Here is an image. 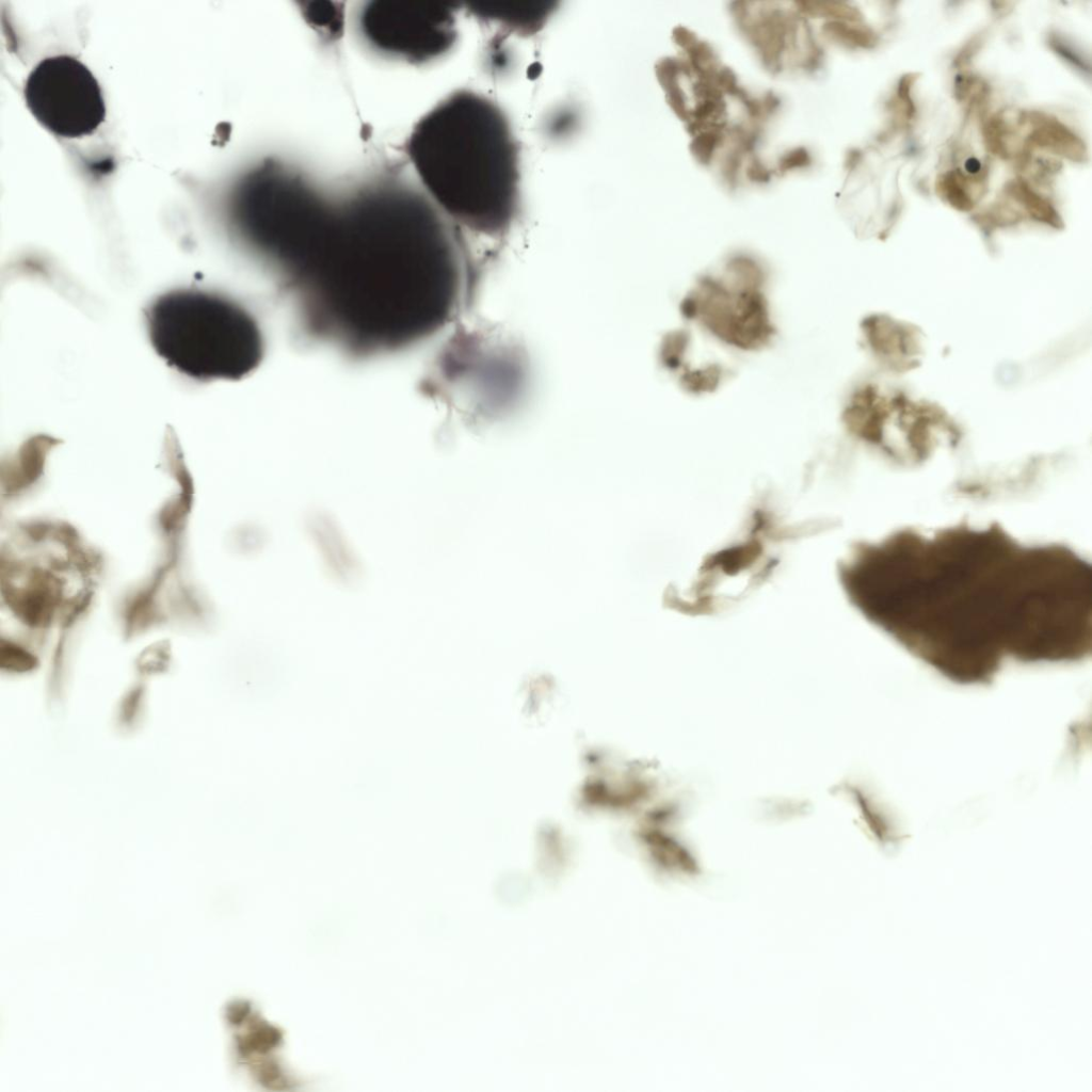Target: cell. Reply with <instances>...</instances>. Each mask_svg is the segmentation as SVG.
Masks as SVG:
<instances>
[{
    "label": "cell",
    "mask_w": 1092,
    "mask_h": 1092,
    "mask_svg": "<svg viewBox=\"0 0 1092 1092\" xmlns=\"http://www.w3.org/2000/svg\"><path fill=\"white\" fill-rule=\"evenodd\" d=\"M476 272L464 230L424 192L384 187L334 208L290 286L321 336L372 355L417 344L453 322Z\"/></svg>",
    "instance_id": "6da1fadb"
},
{
    "label": "cell",
    "mask_w": 1092,
    "mask_h": 1092,
    "mask_svg": "<svg viewBox=\"0 0 1092 1092\" xmlns=\"http://www.w3.org/2000/svg\"><path fill=\"white\" fill-rule=\"evenodd\" d=\"M406 152L423 192L464 231L509 234L520 211V147L495 100L450 93L415 124Z\"/></svg>",
    "instance_id": "7a4b0ae2"
},
{
    "label": "cell",
    "mask_w": 1092,
    "mask_h": 1092,
    "mask_svg": "<svg viewBox=\"0 0 1092 1092\" xmlns=\"http://www.w3.org/2000/svg\"><path fill=\"white\" fill-rule=\"evenodd\" d=\"M144 317L158 356L195 381H239L263 359L257 320L226 295L196 288L170 290L146 306Z\"/></svg>",
    "instance_id": "3957f363"
},
{
    "label": "cell",
    "mask_w": 1092,
    "mask_h": 1092,
    "mask_svg": "<svg viewBox=\"0 0 1092 1092\" xmlns=\"http://www.w3.org/2000/svg\"><path fill=\"white\" fill-rule=\"evenodd\" d=\"M331 208L301 179L269 167L239 187L232 216L245 242L286 279L307 257Z\"/></svg>",
    "instance_id": "277c9868"
},
{
    "label": "cell",
    "mask_w": 1092,
    "mask_h": 1092,
    "mask_svg": "<svg viewBox=\"0 0 1092 1092\" xmlns=\"http://www.w3.org/2000/svg\"><path fill=\"white\" fill-rule=\"evenodd\" d=\"M767 274L753 258L735 256L697 277L680 312L723 344L742 351L769 346L776 334L765 286Z\"/></svg>",
    "instance_id": "5b68a950"
},
{
    "label": "cell",
    "mask_w": 1092,
    "mask_h": 1092,
    "mask_svg": "<svg viewBox=\"0 0 1092 1092\" xmlns=\"http://www.w3.org/2000/svg\"><path fill=\"white\" fill-rule=\"evenodd\" d=\"M459 5L446 1L373 0L358 14V30L371 49L412 64L448 53L459 31Z\"/></svg>",
    "instance_id": "8992f818"
},
{
    "label": "cell",
    "mask_w": 1092,
    "mask_h": 1092,
    "mask_svg": "<svg viewBox=\"0 0 1092 1092\" xmlns=\"http://www.w3.org/2000/svg\"><path fill=\"white\" fill-rule=\"evenodd\" d=\"M25 100L36 121L53 134H92L106 118L102 91L78 59L62 54L42 60L29 74Z\"/></svg>",
    "instance_id": "52a82bcc"
},
{
    "label": "cell",
    "mask_w": 1092,
    "mask_h": 1092,
    "mask_svg": "<svg viewBox=\"0 0 1092 1092\" xmlns=\"http://www.w3.org/2000/svg\"><path fill=\"white\" fill-rule=\"evenodd\" d=\"M468 10L480 20L502 30L529 36L539 32L555 12L557 3L539 0H475Z\"/></svg>",
    "instance_id": "ba28073f"
},
{
    "label": "cell",
    "mask_w": 1092,
    "mask_h": 1092,
    "mask_svg": "<svg viewBox=\"0 0 1092 1092\" xmlns=\"http://www.w3.org/2000/svg\"><path fill=\"white\" fill-rule=\"evenodd\" d=\"M867 346L871 351L896 369H910L917 363L919 353L918 331L912 326L881 316H872L862 323Z\"/></svg>",
    "instance_id": "9c48e42d"
},
{
    "label": "cell",
    "mask_w": 1092,
    "mask_h": 1092,
    "mask_svg": "<svg viewBox=\"0 0 1092 1092\" xmlns=\"http://www.w3.org/2000/svg\"><path fill=\"white\" fill-rule=\"evenodd\" d=\"M305 16L314 27L338 33L341 27L342 14L334 3L327 1H316L307 3L304 10Z\"/></svg>",
    "instance_id": "30bf717a"
},
{
    "label": "cell",
    "mask_w": 1092,
    "mask_h": 1092,
    "mask_svg": "<svg viewBox=\"0 0 1092 1092\" xmlns=\"http://www.w3.org/2000/svg\"><path fill=\"white\" fill-rule=\"evenodd\" d=\"M979 167H980V164H979V162L976 159L970 158V159L967 160L966 168H967L968 172H970V173L978 172Z\"/></svg>",
    "instance_id": "8fae6325"
}]
</instances>
